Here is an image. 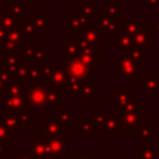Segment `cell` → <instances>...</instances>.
Masks as SVG:
<instances>
[{"mask_svg":"<svg viewBox=\"0 0 159 159\" xmlns=\"http://www.w3.org/2000/svg\"><path fill=\"white\" fill-rule=\"evenodd\" d=\"M141 67L130 57L127 53H121L120 56L115 57L113 60V73L116 77L120 78L123 84L130 82H140L141 80Z\"/></svg>","mask_w":159,"mask_h":159,"instance_id":"cell-1","label":"cell"},{"mask_svg":"<svg viewBox=\"0 0 159 159\" xmlns=\"http://www.w3.org/2000/svg\"><path fill=\"white\" fill-rule=\"evenodd\" d=\"M25 102L28 107H49V87L43 82H34L25 89Z\"/></svg>","mask_w":159,"mask_h":159,"instance_id":"cell-2","label":"cell"},{"mask_svg":"<svg viewBox=\"0 0 159 159\" xmlns=\"http://www.w3.org/2000/svg\"><path fill=\"white\" fill-rule=\"evenodd\" d=\"M95 25L101 32L102 39H115L120 35V20L98 13Z\"/></svg>","mask_w":159,"mask_h":159,"instance_id":"cell-3","label":"cell"},{"mask_svg":"<svg viewBox=\"0 0 159 159\" xmlns=\"http://www.w3.org/2000/svg\"><path fill=\"white\" fill-rule=\"evenodd\" d=\"M67 71H69V75L71 80H78V81H87V78L92 77L96 73L95 69L87 64L81 57H75L71 59L70 61L64 63Z\"/></svg>","mask_w":159,"mask_h":159,"instance_id":"cell-4","label":"cell"},{"mask_svg":"<svg viewBox=\"0 0 159 159\" xmlns=\"http://www.w3.org/2000/svg\"><path fill=\"white\" fill-rule=\"evenodd\" d=\"M121 124H123V130L129 133H137L145 123V109H140L131 113H121Z\"/></svg>","mask_w":159,"mask_h":159,"instance_id":"cell-5","label":"cell"},{"mask_svg":"<svg viewBox=\"0 0 159 159\" xmlns=\"http://www.w3.org/2000/svg\"><path fill=\"white\" fill-rule=\"evenodd\" d=\"M69 81H70V75L66 66H56L55 70L46 78L42 80V82L46 84L48 87L57 88V89H67Z\"/></svg>","mask_w":159,"mask_h":159,"instance_id":"cell-6","label":"cell"},{"mask_svg":"<svg viewBox=\"0 0 159 159\" xmlns=\"http://www.w3.org/2000/svg\"><path fill=\"white\" fill-rule=\"evenodd\" d=\"M25 41H27V38L24 36L21 28L10 31L3 53H4V55H20V53L22 52V49H24V46L27 45Z\"/></svg>","mask_w":159,"mask_h":159,"instance_id":"cell-7","label":"cell"},{"mask_svg":"<svg viewBox=\"0 0 159 159\" xmlns=\"http://www.w3.org/2000/svg\"><path fill=\"white\" fill-rule=\"evenodd\" d=\"M145 25H147V21L140 18L138 13H127L126 18L120 20V34L134 36Z\"/></svg>","mask_w":159,"mask_h":159,"instance_id":"cell-8","label":"cell"},{"mask_svg":"<svg viewBox=\"0 0 159 159\" xmlns=\"http://www.w3.org/2000/svg\"><path fill=\"white\" fill-rule=\"evenodd\" d=\"M140 89H143L148 96L159 95V71L158 70H145V74L141 77Z\"/></svg>","mask_w":159,"mask_h":159,"instance_id":"cell-9","label":"cell"},{"mask_svg":"<svg viewBox=\"0 0 159 159\" xmlns=\"http://www.w3.org/2000/svg\"><path fill=\"white\" fill-rule=\"evenodd\" d=\"M27 107L24 96H3L0 102V112L6 115H20Z\"/></svg>","mask_w":159,"mask_h":159,"instance_id":"cell-10","label":"cell"},{"mask_svg":"<svg viewBox=\"0 0 159 159\" xmlns=\"http://www.w3.org/2000/svg\"><path fill=\"white\" fill-rule=\"evenodd\" d=\"M75 38L81 42L82 46H95L102 43V36L95 24L87 25L75 34Z\"/></svg>","mask_w":159,"mask_h":159,"instance_id":"cell-11","label":"cell"},{"mask_svg":"<svg viewBox=\"0 0 159 159\" xmlns=\"http://www.w3.org/2000/svg\"><path fill=\"white\" fill-rule=\"evenodd\" d=\"M80 57L89 64L92 69L96 71L102 69V46L101 45H95V46H82L81 55Z\"/></svg>","mask_w":159,"mask_h":159,"instance_id":"cell-12","label":"cell"},{"mask_svg":"<svg viewBox=\"0 0 159 159\" xmlns=\"http://www.w3.org/2000/svg\"><path fill=\"white\" fill-rule=\"evenodd\" d=\"M152 34H154V30H152L151 25L147 24L145 27H143L133 36V39H134V48L144 50V52H151L152 50Z\"/></svg>","mask_w":159,"mask_h":159,"instance_id":"cell-13","label":"cell"},{"mask_svg":"<svg viewBox=\"0 0 159 159\" xmlns=\"http://www.w3.org/2000/svg\"><path fill=\"white\" fill-rule=\"evenodd\" d=\"M82 50V45L77 38H66L63 39V61L67 63L71 59L80 57Z\"/></svg>","mask_w":159,"mask_h":159,"instance_id":"cell-14","label":"cell"},{"mask_svg":"<svg viewBox=\"0 0 159 159\" xmlns=\"http://www.w3.org/2000/svg\"><path fill=\"white\" fill-rule=\"evenodd\" d=\"M63 25L67 27L69 30L78 32V31H81L82 28L87 27V25H92V22H91L87 17L82 16L81 13L75 11V13H70L69 17H67L66 20H63Z\"/></svg>","mask_w":159,"mask_h":159,"instance_id":"cell-15","label":"cell"},{"mask_svg":"<svg viewBox=\"0 0 159 159\" xmlns=\"http://www.w3.org/2000/svg\"><path fill=\"white\" fill-rule=\"evenodd\" d=\"M2 7V16H0V25H2L3 28H6V30L10 32V31H14L17 30V28L21 27L22 22L20 21L18 18H17L16 16H14L13 13H11L10 10H8L6 6H0Z\"/></svg>","mask_w":159,"mask_h":159,"instance_id":"cell-16","label":"cell"},{"mask_svg":"<svg viewBox=\"0 0 159 159\" xmlns=\"http://www.w3.org/2000/svg\"><path fill=\"white\" fill-rule=\"evenodd\" d=\"M31 21L42 32L49 34L52 31V16L49 13H32L31 14Z\"/></svg>","mask_w":159,"mask_h":159,"instance_id":"cell-17","label":"cell"},{"mask_svg":"<svg viewBox=\"0 0 159 159\" xmlns=\"http://www.w3.org/2000/svg\"><path fill=\"white\" fill-rule=\"evenodd\" d=\"M134 48V39L133 36L124 35V34H120L119 36H116L113 39V49L117 53H129L130 50Z\"/></svg>","mask_w":159,"mask_h":159,"instance_id":"cell-18","label":"cell"},{"mask_svg":"<svg viewBox=\"0 0 159 159\" xmlns=\"http://www.w3.org/2000/svg\"><path fill=\"white\" fill-rule=\"evenodd\" d=\"M134 92L133 89H116L115 91V107L117 109H124L130 102L134 99Z\"/></svg>","mask_w":159,"mask_h":159,"instance_id":"cell-19","label":"cell"},{"mask_svg":"<svg viewBox=\"0 0 159 159\" xmlns=\"http://www.w3.org/2000/svg\"><path fill=\"white\" fill-rule=\"evenodd\" d=\"M4 6L21 22H24L25 20H27L25 18V7H27V2H25V0H7Z\"/></svg>","mask_w":159,"mask_h":159,"instance_id":"cell-20","label":"cell"},{"mask_svg":"<svg viewBox=\"0 0 159 159\" xmlns=\"http://www.w3.org/2000/svg\"><path fill=\"white\" fill-rule=\"evenodd\" d=\"M99 13L103 14V16H109L113 17V18H120V14H121V2L120 0H109L105 6H102Z\"/></svg>","mask_w":159,"mask_h":159,"instance_id":"cell-21","label":"cell"},{"mask_svg":"<svg viewBox=\"0 0 159 159\" xmlns=\"http://www.w3.org/2000/svg\"><path fill=\"white\" fill-rule=\"evenodd\" d=\"M134 157L138 159H159V152L157 147H137L134 148Z\"/></svg>","mask_w":159,"mask_h":159,"instance_id":"cell-22","label":"cell"},{"mask_svg":"<svg viewBox=\"0 0 159 159\" xmlns=\"http://www.w3.org/2000/svg\"><path fill=\"white\" fill-rule=\"evenodd\" d=\"M22 63L21 56L20 55H4L3 57V64H4V69L7 71H10L11 74L16 73V70L20 67V64Z\"/></svg>","mask_w":159,"mask_h":159,"instance_id":"cell-23","label":"cell"},{"mask_svg":"<svg viewBox=\"0 0 159 159\" xmlns=\"http://www.w3.org/2000/svg\"><path fill=\"white\" fill-rule=\"evenodd\" d=\"M20 28H21L22 34H24V36L27 39H38L39 30L35 27V24L31 21V18L30 20H25V21L21 24V27H20Z\"/></svg>","mask_w":159,"mask_h":159,"instance_id":"cell-24","label":"cell"},{"mask_svg":"<svg viewBox=\"0 0 159 159\" xmlns=\"http://www.w3.org/2000/svg\"><path fill=\"white\" fill-rule=\"evenodd\" d=\"M123 130V124H121V117L120 116H110L106 121L103 123V131L109 133H117Z\"/></svg>","mask_w":159,"mask_h":159,"instance_id":"cell-25","label":"cell"},{"mask_svg":"<svg viewBox=\"0 0 159 159\" xmlns=\"http://www.w3.org/2000/svg\"><path fill=\"white\" fill-rule=\"evenodd\" d=\"M145 53L147 52H144V50H141V49H137V48H133V49L127 53V55H129L130 57H131L133 60L141 67L143 71L145 70V66H147V55Z\"/></svg>","mask_w":159,"mask_h":159,"instance_id":"cell-26","label":"cell"},{"mask_svg":"<svg viewBox=\"0 0 159 159\" xmlns=\"http://www.w3.org/2000/svg\"><path fill=\"white\" fill-rule=\"evenodd\" d=\"M61 101H63V95H61V89L49 87V107H55V109H60Z\"/></svg>","mask_w":159,"mask_h":159,"instance_id":"cell-27","label":"cell"},{"mask_svg":"<svg viewBox=\"0 0 159 159\" xmlns=\"http://www.w3.org/2000/svg\"><path fill=\"white\" fill-rule=\"evenodd\" d=\"M84 102H93L95 99V87H93L91 82L84 81V85H82V91H81V95Z\"/></svg>","mask_w":159,"mask_h":159,"instance_id":"cell-28","label":"cell"},{"mask_svg":"<svg viewBox=\"0 0 159 159\" xmlns=\"http://www.w3.org/2000/svg\"><path fill=\"white\" fill-rule=\"evenodd\" d=\"M24 93H25V88L21 84H18V82L13 81L6 88L4 96H24Z\"/></svg>","mask_w":159,"mask_h":159,"instance_id":"cell-29","label":"cell"},{"mask_svg":"<svg viewBox=\"0 0 159 159\" xmlns=\"http://www.w3.org/2000/svg\"><path fill=\"white\" fill-rule=\"evenodd\" d=\"M28 75H30L31 82H41L42 77H43V66H38V64H34L30 66L28 69Z\"/></svg>","mask_w":159,"mask_h":159,"instance_id":"cell-30","label":"cell"},{"mask_svg":"<svg viewBox=\"0 0 159 159\" xmlns=\"http://www.w3.org/2000/svg\"><path fill=\"white\" fill-rule=\"evenodd\" d=\"M140 134V138L143 141H147L148 144H151V137H152V123L149 120H147L145 123L143 124V127L138 131Z\"/></svg>","mask_w":159,"mask_h":159,"instance_id":"cell-31","label":"cell"},{"mask_svg":"<svg viewBox=\"0 0 159 159\" xmlns=\"http://www.w3.org/2000/svg\"><path fill=\"white\" fill-rule=\"evenodd\" d=\"M82 85H84V81H78V80L70 78L69 85H67V91H69L70 93H73V95H81Z\"/></svg>","mask_w":159,"mask_h":159,"instance_id":"cell-32","label":"cell"},{"mask_svg":"<svg viewBox=\"0 0 159 159\" xmlns=\"http://www.w3.org/2000/svg\"><path fill=\"white\" fill-rule=\"evenodd\" d=\"M7 36H8V31L0 25V52L4 50L6 42H7Z\"/></svg>","mask_w":159,"mask_h":159,"instance_id":"cell-33","label":"cell"},{"mask_svg":"<svg viewBox=\"0 0 159 159\" xmlns=\"http://www.w3.org/2000/svg\"><path fill=\"white\" fill-rule=\"evenodd\" d=\"M84 7H95V0H75V8L77 10Z\"/></svg>","mask_w":159,"mask_h":159,"instance_id":"cell-34","label":"cell"},{"mask_svg":"<svg viewBox=\"0 0 159 159\" xmlns=\"http://www.w3.org/2000/svg\"><path fill=\"white\" fill-rule=\"evenodd\" d=\"M27 2V6L30 7H43L45 6V0H25Z\"/></svg>","mask_w":159,"mask_h":159,"instance_id":"cell-35","label":"cell"},{"mask_svg":"<svg viewBox=\"0 0 159 159\" xmlns=\"http://www.w3.org/2000/svg\"><path fill=\"white\" fill-rule=\"evenodd\" d=\"M152 27V30H154V32H157L158 34V38H159V14L157 16V18L155 20H152L151 21V24H149Z\"/></svg>","mask_w":159,"mask_h":159,"instance_id":"cell-36","label":"cell"},{"mask_svg":"<svg viewBox=\"0 0 159 159\" xmlns=\"http://www.w3.org/2000/svg\"><path fill=\"white\" fill-rule=\"evenodd\" d=\"M145 6L151 8H159V0H145Z\"/></svg>","mask_w":159,"mask_h":159,"instance_id":"cell-37","label":"cell"},{"mask_svg":"<svg viewBox=\"0 0 159 159\" xmlns=\"http://www.w3.org/2000/svg\"><path fill=\"white\" fill-rule=\"evenodd\" d=\"M6 88H7V82H6L2 77H0V96H4Z\"/></svg>","mask_w":159,"mask_h":159,"instance_id":"cell-38","label":"cell"},{"mask_svg":"<svg viewBox=\"0 0 159 159\" xmlns=\"http://www.w3.org/2000/svg\"><path fill=\"white\" fill-rule=\"evenodd\" d=\"M17 159H30V158H27V157H20L18 158V157H17Z\"/></svg>","mask_w":159,"mask_h":159,"instance_id":"cell-39","label":"cell"},{"mask_svg":"<svg viewBox=\"0 0 159 159\" xmlns=\"http://www.w3.org/2000/svg\"><path fill=\"white\" fill-rule=\"evenodd\" d=\"M0 66H3V59H2V60H0Z\"/></svg>","mask_w":159,"mask_h":159,"instance_id":"cell-40","label":"cell"},{"mask_svg":"<svg viewBox=\"0 0 159 159\" xmlns=\"http://www.w3.org/2000/svg\"><path fill=\"white\" fill-rule=\"evenodd\" d=\"M158 50H159V38H158Z\"/></svg>","mask_w":159,"mask_h":159,"instance_id":"cell-41","label":"cell"},{"mask_svg":"<svg viewBox=\"0 0 159 159\" xmlns=\"http://www.w3.org/2000/svg\"><path fill=\"white\" fill-rule=\"evenodd\" d=\"M0 16H2V7H0Z\"/></svg>","mask_w":159,"mask_h":159,"instance_id":"cell-42","label":"cell"},{"mask_svg":"<svg viewBox=\"0 0 159 159\" xmlns=\"http://www.w3.org/2000/svg\"><path fill=\"white\" fill-rule=\"evenodd\" d=\"M158 101H159V95H158Z\"/></svg>","mask_w":159,"mask_h":159,"instance_id":"cell-43","label":"cell"},{"mask_svg":"<svg viewBox=\"0 0 159 159\" xmlns=\"http://www.w3.org/2000/svg\"><path fill=\"white\" fill-rule=\"evenodd\" d=\"M45 2H49V0H45Z\"/></svg>","mask_w":159,"mask_h":159,"instance_id":"cell-44","label":"cell"}]
</instances>
